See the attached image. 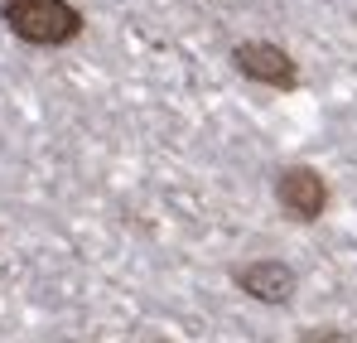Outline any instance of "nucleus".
Segmentation results:
<instances>
[{"label": "nucleus", "instance_id": "3", "mask_svg": "<svg viewBox=\"0 0 357 343\" xmlns=\"http://www.w3.org/2000/svg\"><path fill=\"white\" fill-rule=\"evenodd\" d=\"M275 203L295 218V223H319L328 208V179L314 165H290L275 174Z\"/></svg>", "mask_w": 357, "mask_h": 343}, {"label": "nucleus", "instance_id": "1", "mask_svg": "<svg viewBox=\"0 0 357 343\" xmlns=\"http://www.w3.org/2000/svg\"><path fill=\"white\" fill-rule=\"evenodd\" d=\"M0 15L24 44L39 49H63L82 34V15L68 0H0Z\"/></svg>", "mask_w": 357, "mask_h": 343}, {"label": "nucleus", "instance_id": "5", "mask_svg": "<svg viewBox=\"0 0 357 343\" xmlns=\"http://www.w3.org/2000/svg\"><path fill=\"white\" fill-rule=\"evenodd\" d=\"M299 343H357V334H348L343 324H314L299 334Z\"/></svg>", "mask_w": 357, "mask_h": 343}, {"label": "nucleus", "instance_id": "4", "mask_svg": "<svg viewBox=\"0 0 357 343\" xmlns=\"http://www.w3.org/2000/svg\"><path fill=\"white\" fill-rule=\"evenodd\" d=\"M232 281L261 305H290L299 290V276L290 261H246V266L232 271Z\"/></svg>", "mask_w": 357, "mask_h": 343}, {"label": "nucleus", "instance_id": "2", "mask_svg": "<svg viewBox=\"0 0 357 343\" xmlns=\"http://www.w3.org/2000/svg\"><path fill=\"white\" fill-rule=\"evenodd\" d=\"M232 63H237L241 78L261 82V87H280V92H295L299 87V63L290 49L280 44H266V39H246L232 49Z\"/></svg>", "mask_w": 357, "mask_h": 343}]
</instances>
